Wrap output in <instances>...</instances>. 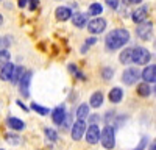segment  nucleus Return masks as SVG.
I'll use <instances>...</instances> for the list:
<instances>
[{
  "label": "nucleus",
  "instance_id": "nucleus-23",
  "mask_svg": "<svg viewBox=\"0 0 156 150\" xmlns=\"http://www.w3.org/2000/svg\"><path fill=\"white\" fill-rule=\"evenodd\" d=\"M23 69L19 66V67H16L14 69V73H12V78H11V81L12 83H20V80H22V77H23Z\"/></svg>",
  "mask_w": 156,
  "mask_h": 150
},
{
  "label": "nucleus",
  "instance_id": "nucleus-17",
  "mask_svg": "<svg viewBox=\"0 0 156 150\" xmlns=\"http://www.w3.org/2000/svg\"><path fill=\"white\" fill-rule=\"evenodd\" d=\"M6 123H8V127L12 128V130H23L25 128V123L20 119H17V117H8Z\"/></svg>",
  "mask_w": 156,
  "mask_h": 150
},
{
  "label": "nucleus",
  "instance_id": "nucleus-9",
  "mask_svg": "<svg viewBox=\"0 0 156 150\" xmlns=\"http://www.w3.org/2000/svg\"><path fill=\"white\" fill-rule=\"evenodd\" d=\"M84 131H87L86 130V122H83V120L75 122L72 125V139L80 141L81 138H83V134H84Z\"/></svg>",
  "mask_w": 156,
  "mask_h": 150
},
{
  "label": "nucleus",
  "instance_id": "nucleus-41",
  "mask_svg": "<svg viewBox=\"0 0 156 150\" xmlns=\"http://www.w3.org/2000/svg\"><path fill=\"white\" fill-rule=\"evenodd\" d=\"M0 150H2V148H0Z\"/></svg>",
  "mask_w": 156,
  "mask_h": 150
},
{
  "label": "nucleus",
  "instance_id": "nucleus-36",
  "mask_svg": "<svg viewBox=\"0 0 156 150\" xmlns=\"http://www.w3.org/2000/svg\"><path fill=\"white\" fill-rule=\"evenodd\" d=\"M17 105H19V106H20V108H22L23 111H30V109H27V106H25V105H23V103L20 102V100H19V102H17Z\"/></svg>",
  "mask_w": 156,
  "mask_h": 150
},
{
  "label": "nucleus",
  "instance_id": "nucleus-28",
  "mask_svg": "<svg viewBox=\"0 0 156 150\" xmlns=\"http://www.w3.org/2000/svg\"><path fill=\"white\" fill-rule=\"evenodd\" d=\"M69 70H70V72H72L73 75H76L78 78H81V80H84V75H83V73H81L80 70H78V69H76V67H75L73 64H70V66H69Z\"/></svg>",
  "mask_w": 156,
  "mask_h": 150
},
{
  "label": "nucleus",
  "instance_id": "nucleus-38",
  "mask_svg": "<svg viewBox=\"0 0 156 150\" xmlns=\"http://www.w3.org/2000/svg\"><path fill=\"white\" fill-rule=\"evenodd\" d=\"M150 150H156V141L151 144V147H150Z\"/></svg>",
  "mask_w": 156,
  "mask_h": 150
},
{
  "label": "nucleus",
  "instance_id": "nucleus-20",
  "mask_svg": "<svg viewBox=\"0 0 156 150\" xmlns=\"http://www.w3.org/2000/svg\"><path fill=\"white\" fill-rule=\"evenodd\" d=\"M101 103H103V94L101 92H94L92 97H90V106L98 108Z\"/></svg>",
  "mask_w": 156,
  "mask_h": 150
},
{
  "label": "nucleus",
  "instance_id": "nucleus-27",
  "mask_svg": "<svg viewBox=\"0 0 156 150\" xmlns=\"http://www.w3.org/2000/svg\"><path fill=\"white\" fill-rule=\"evenodd\" d=\"M45 134H47L48 139H51V141H56V139H58V133H56L55 130H51V128H47V130H45Z\"/></svg>",
  "mask_w": 156,
  "mask_h": 150
},
{
  "label": "nucleus",
  "instance_id": "nucleus-10",
  "mask_svg": "<svg viewBox=\"0 0 156 150\" xmlns=\"http://www.w3.org/2000/svg\"><path fill=\"white\" fill-rule=\"evenodd\" d=\"M51 119H53V122L56 125H62L64 122H66V108H64V105L56 106L53 109V112H51Z\"/></svg>",
  "mask_w": 156,
  "mask_h": 150
},
{
  "label": "nucleus",
  "instance_id": "nucleus-18",
  "mask_svg": "<svg viewBox=\"0 0 156 150\" xmlns=\"http://www.w3.org/2000/svg\"><path fill=\"white\" fill-rule=\"evenodd\" d=\"M120 62L122 64H129V62H133V48H125L120 53Z\"/></svg>",
  "mask_w": 156,
  "mask_h": 150
},
{
  "label": "nucleus",
  "instance_id": "nucleus-32",
  "mask_svg": "<svg viewBox=\"0 0 156 150\" xmlns=\"http://www.w3.org/2000/svg\"><path fill=\"white\" fill-rule=\"evenodd\" d=\"M37 5H39V0H30V9L31 11H34L37 8Z\"/></svg>",
  "mask_w": 156,
  "mask_h": 150
},
{
  "label": "nucleus",
  "instance_id": "nucleus-25",
  "mask_svg": "<svg viewBox=\"0 0 156 150\" xmlns=\"http://www.w3.org/2000/svg\"><path fill=\"white\" fill-rule=\"evenodd\" d=\"M101 11H103V8H101L100 3H92V5L89 6V14H92V16L101 14Z\"/></svg>",
  "mask_w": 156,
  "mask_h": 150
},
{
  "label": "nucleus",
  "instance_id": "nucleus-30",
  "mask_svg": "<svg viewBox=\"0 0 156 150\" xmlns=\"http://www.w3.org/2000/svg\"><path fill=\"white\" fill-rule=\"evenodd\" d=\"M147 136H142V139H140V142H139V145L134 148V150H144L145 148V145H147Z\"/></svg>",
  "mask_w": 156,
  "mask_h": 150
},
{
  "label": "nucleus",
  "instance_id": "nucleus-12",
  "mask_svg": "<svg viewBox=\"0 0 156 150\" xmlns=\"http://www.w3.org/2000/svg\"><path fill=\"white\" fill-rule=\"evenodd\" d=\"M147 14H148L147 6H140V8L134 9V12H133V20L137 22V23H142V22H145Z\"/></svg>",
  "mask_w": 156,
  "mask_h": 150
},
{
  "label": "nucleus",
  "instance_id": "nucleus-4",
  "mask_svg": "<svg viewBox=\"0 0 156 150\" xmlns=\"http://www.w3.org/2000/svg\"><path fill=\"white\" fill-rule=\"evenodd\" d=\"M142 77V72L137 70L136 67H128L123 73H122V81L125 84H133L134 81H137Z\"/></svg>",
  "mask_w": 156,
  "mask_h": 150
},
{
  "label": "nucleus",
  "instance_id": "nucleus-37",
  "mask_svg": "<svg viewBox=\"0 0 156 150\" xmlns=\"http://www.w3.org/2000/svg\"><path fill=\"white\" fill-rule=\"evenodd\" d=\"M125 2H126V3H140L142 0H125Z\"/></svg>",
  "mask_w": 156,
  "mask_h": 150
},
{
  "label": "nucleus",
  "instance_id": "nucleus-14",
  "mask_svg": "<svg viewBox=\"0 0 156 150\" xmlns=\"http://www.w3.org/2000/svg\"><path fill=\"white\" fill-rule=\"evenodd\" d=\"M14 66L11 64H6L5 67H2V72H0V78H2L3 81H8V80H11L12 78V73H14Z\"/></svg>",
  "mask_w": 156,
  "mask_h": 150
},
{
  "label": "nucleus",
  "instance_id": "nucleus-1",
  "mask_svg": "<svg viewBox=\"0 0 156 150\" xmlns=\"http://www.w3.org/2000/svg\"><path fill=\"white\" fill-rule=\"evenodd\" d=\"M128 41H129V33H128V30H125V28L112 30V31L106 36V39H105L108 50H117V48H120L122 45H125Z\"/></svg>",
  "mask_w": 156,
  "mask_h": 150
},
{
  "label": "nucleus",
  "instance_id": "nucleus-16",
  "mask_svg": "<svg viewBox=\"0 0 156 150\" xmlns=\"http://www.w3.org/2000/svg\"><path fill=\"white\" fill-rule=\"evenodd\" d=\"M72 23L78 28H83L86 25V14H81V12H75L72 16Z\"/></svg>",
  "mask_w": 156,
  "mask_h": 150
},
{
  "label": "nucleus",
  "instance_id": "nucleus-13",
  "mask_svg": "<svg viewBox=\"0 0 156 150\" xmlns=\"http://www.w3.org/2000/svg\"><path fill=\"white\" fill-rule=\"evenodd\" d=\"M70 17H72V11H70L69 8H66V6L56 8V19H58V20L64 22V20H69Z\"/></svg>",
  "mask_w": 156,
  "mask_h": 150
},
{
  "label": "nucleus",
  "instance_id": "nucleus-5",
  "mask_svg": "<svg viewBox=\"0 0 156 150\" xmlns=\"http://www.w3.org/2000/svg\"><path fill=\"white\" fill-rule=\"evenodd\" d=\"M136 33H137V36L140 38V39L148 41L151 38V33H153V23L151 22H142V23H139Z\"/></svg>",
  "mask_w": 156,
  "mask_h": 150
},
{
  "label": "nucleus",
  "instance_id": "nucleus-24",
  "mask_svg": "<svg viewBox=\"0 0 156 150\" xmlns=\"http://www.w3.org/2000/svg\"><path fill=\"white\" fill-rule=\"evenodd\" d=\"M31 109H34L37 114H41V116H47L48 114V108H45V106H41V105H37V103H31Z\"/></svg>",
  "mask_w": 156,
  "mask_h": 150
},
{
  "label": "nucleus",
  "instance_id": "nucleus-21",
  "mask_svg": "<svg viewBox=\"0 0 156 150\" xmlns=\"http://www.w3.org/2000/svg\"><path fill=\"white\" fill-rule=\"evenodd\" d=\"M150 92H151V89H150V86H148L147 83H142V84L137 86V94H139L140 97H148Z\"/></svg>",
  "mask_w": 156,
  "mask_h": 150
},
{
  "label": "nucleus",
  "instance_id": "nucleus-2",
  "mask_svg": "<svg viewBox=\"0 0 156 150\" xmlns=\"http://www.w3.org/2000/svg\"><path fill=\"white\" fill-rule=\"evenodd\" d=\"M101 144H103V147L105 148H108V150H111V148H114V145H115V136H114V128L112 127H105L103 128V131H101Z\"/></svg>",
  "mask_w": 156,
  "mask_h": 150
},
{
  "label": "nucleus",
  "instance_id": "nucleus-22",
  "mask_svg": "<svg viewBox=\"0 0 156 150\" xmlns=\"http://www.w3.org/2000/svg\"><path fill=\"white\" fill-rule=\"evenodd\" d=\"M6 64H9V52L0 50V67H5Z\"/></svg>",
  "mask_w": 156,
  "mask_h": 150
},
{
  "label": "nucleus",
  "instance_id": "nucleus-19",
  "mask_svg": "<svg viewBox=\"0 0 156 150\" xmlns=\"http://www.w3.org/2000/svg\"><path fill=\"white\" fill-rule=\"evenodd\" d=\"M87 114H89V105L81 103L80 106H78V109H76V117H78V120L86 119V117H87Z\"/></svg>",
  "mask_w": 156,
  "mask_h": 150
},
{
  "label": "nucleus",
  "instance_id": "nucleus-6",
  "mask_svg": "<svg viewBox=\"0 0 156 150\" xmlns=\"http://www.w3.org/2000/svg\"><path fill=\"white\" fill-rule=\"evenodd\" d=\"M105 28H106V20L101 19V17L92 19V20L89 22V25H87V30L92 33V34H98V33H101Z\"/></svg>",
  "mask_w": 156,
  "mask_h": 150
},
{
  "label": "nucleus",
  "instance_id": "nucleus-34",
  "mask_svg": "<svg viewBox=\"0 0 156 150\" xmlns=\"http://www.w3.org/2000/svg\"><path fill=\"white\" fill-rule=\"evenodd\" d=\"M27 3H28V0H19V2H17V5H19L20 8H23V6H27Z\"/></svg>",
  "mask_w": 156,
  "mask_h": 150
},
{
  "label": "nucleus",
  "instance_id": "nucleus-26",
  "mask_svg": "<svg viewBox=\"0 0 156 150\" xmlns=\"http://www.w3.org/2000/svg\"><path fill=\"white\" fill-rule=\"evenodd\" d=\"M112 75H114V72H112V69H109V67H105V69L101 70V77L105 78V80H111Z\"/></svg>",
  "mask_w": 156,
  "mask_h": 150
},
{
  "label": "nucleus",
  "instance_id": "nucleus-8",
  "mask_svg": "<svg viewBox=\"0 0 156 150\" xmlns=\"http://www.w3.org/2000/svg\"><path fill=\"white\" fill-rule=\"evenodd\" d=\"M31 78H33V72H25L23 73V77H22V80H20V94L23 95V97H30V81H31Z\"/></svg>",
  "mask_w": 156,
  "mask_h": 150
},
{
  "label": "nucleus",
  "instance_id": "nucleus-11",
  "mask_svg": "<svg viewBox=\"0 0 156 150\" xmlns=\"http://www.w3.org/2000/svg\"><path fill=\"white\" fill-rule=\"evenodd\" d=\"M142 78L145 80V83H156V64L147 66L142 70Z\"/></svg>",
  "mask_w": 156,
  "mask_h": 150
},
{
  "label": "nucleus",
  "instance_id": "nucleus-3",
  "mask_svg": "<svg viewBox=\"0 0 156 150\" xmlns=\"http://www.w3.org/2000/svg\"><path fill=\"white\" fill-rule=\"evenodd\" d=\"M148 61H150V52L147 48H144V47L133 48V62L142 66V64H147Z\"/></svg>",
  "mask_w": 156,
  "mask_h": 150
},
{
  "label": "nucleus",
  "instance_id": "nucleus-7",
  "mask_svg": "<svg viewBox=\"0 0 156 150\" xmlns=\"http://www.w3.org/2000/svg\"><path fill=\"white\" fill-rule=\"evenodd\" d=\"M101 139V131L97 125H90L86 131V141L89 144H97L98 141Z\"/></svg>",
  "mask_w": 156,
  "mask_h": 150
},
{
  "label": "nucleus",
  "instance_id": "nucleus-33",
  "mask_svg": "<svg viewBox=\"0 0 156 150\" xmlns=\"http://www.w3.org/2000/svg\"><path fill=\"white\" fill-rule=\"evenodd\" d=\"M6 141H8V142H11V144H17V142H19L17 138H12L11 134H9V136H6Z\"/></svg>",
  "mask_w": 156,
  "mask_h": 150
},
{
  "label": "nucleus",
  "instance_id": "nucleus-39",
  "mask_svg": "<svg viewBox=\"0 0 156 150\" xmlns=\"http://www.w3.org/2000/svg\"><path fill=\"white\" fill-rule=\"evenodd\" d=\"M3 23V17H2V14H0V25Z\"/></svg>",
  "mask_w": 156,
  "mask_h": 150
},
{
  "label": "nucleus",
  "instance_id": "nucleus-29",
  "mask_svg": "<svg viewBox=\"0 0 156 150\" xmlns=\"http://www.w3.org/2000/svg\"><path fill=\"white\" fill-rule=\"evenodd\" d=\"M95 42H97V39H95V38H89V39L86 41V44H84V47L81 48V52L84 53L86 50H87V47H89V45H92V44H95Z\"/></svg>",
  "mask_w": 156,
  "mask_h": 150
},
{
  "label": "nucleus",
  "instance_id": "nucleus-31",
  "mask_svg": "<svg viewBox=\"0 0 156 150\" xmlns=\"http://www.w3.org/2000/svg\"><path fill=\"white\" fill-rule=\"evenodd\" d=\"M106 5L112 9H117V6H119V0H106Z\"/></svg>",
  "mask_w": 156,
  "mask_h": 150
},
{
  "label": "nucleus",
  "instance_id": "nucleus-35",
  "mask_svg": "<svg viewBox=\"0 0 156 150\" xmlns=\"http://www.w3.org/2000/svg\"><path fill=\"white\" fill-rule=\"evenodd\" d=\"M90 122H92V125H95L98 122V116H92V117H90Z\"/></svg>",
  "mask_w": 156,
  "mask_h": 150
},
{
  "label": "nucleus",
  "instance_id": "nucleus-15",
  "mask_svg": "<svg viewBox=\"0 0 156 150\" xmlns=\"http://www.w3.org/2000/svg\"><path fill=\"white\" fill-rule=\"evenodd\" d=\"M122 98H123V91L120 89V88H114V89L109 91V100L112 103L122 102Z\"/></svg>",
  "mask_w": 156,
  "mask_h": 150
},
{
  "label": "nucleus",
  "instance_id": "nucleus-40",
  "mask_svg": "<svg viewBox=\"0 0 156 150\" xmlns=\"http://www.w3.org/2000/svg\"><path fill=\"white\" fill-rule=\"evenodd\" d=\"M154 94H156V86H154Z\"/></svg>",
  "mask_w": 156,
  "mask_h": 150
}]
</instances>
